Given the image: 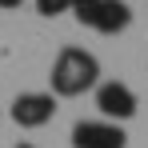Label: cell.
I'll list each match as a JSON object with an SVG mask.
<instances>
[{
  "label": "cell",
  "mask_w": 148,
  "mask_h": 148,
  "mask_svg": "<svg viewBox=\"0 0 148 148\" xmlns=\"http://www.w3.org/2000/svg\"><path fill=\"white\" fill-rule=\"evenodd\" d=\"M100 76V60L84 48H60V56L52 60V96H84Z\"/></svg>",
  "instance_id": "6da1fadb"
},
{
  "label": "cell",
  "mask_w": 148,
  "mask_h": 148,
  "mask_svg": "<svg viewBox=\"0 0 148 148\" xmlns=\"http://www.w3.org/2000/svg\"><path fill=\"white\" fill-rule=\"evenodd\" d=\"M8 112H12V120L20 128H44L56 116V96L52 92H20Z\"/></svg>",
  "instance_id": "7a4b0ae2"
},
{
  "label": "cell",
  "mask_w": 148,
  "mask_h": 148,
  "mask_svg": "<svg viewBox=\"0 0 148 148\" xmlns=\"http://www.w3.org/2000/svg\"><path fill=\"white\" fill-rule=\"evenodd\" d=\"M124 128L112 120H80L72 128V144L76 148H124Z\"/></svg>",
  "instance_id": "3957f363"
},
{
  "label": "cell",
  "mask_w": 148,
  "mask_h": 148,
  "mask_svg": "<svg viewBox=\"0 0 148 148\" xmlns=\"http://www.w3.org/2000/svg\"><path fill=\"white\" fill-rule=\"evenodd\" d=\"M96 108L104 120H128L136 112V92L128 84H120V80H108V84L96 88Z\"/></svg>",
  "instance_id": "277c9868"
},
{
  "label": "cell",
  "mask_w": 148,
  "mask_h": 148,
  "mask_svg": "<svg viewBox=\"0 0 148 148\" xmlns=\"http://www.w3.org/2000/svg\"><path fill=\"white\" fill-rule=\"evenodd\" d=\"M128 24H132V8H128L124 0H100L96 16H92V28H96V32L116 36V32H124Z\"/></svg>",
  "instance_id": "5b68a950"
},
{
  "label": "cell",
  "mask_w": 148,
  "mask_h": 148,
  "mask_svg": "<svg viewBox=\"0 0 148 148\" xmlns=\"http://www.w3.org/2000/svg\"><path fill=\"white\" fill-rule=\"evenodd\" d=\"M96 8H100V0H72V16L80 20V24H88V28H92V16H96Z\"/></svg>",
  "instance_id": "8992f818"
},
{
  "label": "cell",
  "mask_w": 148,
  "mask_h": 148,
  "mask_svg": "<svg viewBox=\"0 0 148 148\" xmlns=\"http://www.w3.org/2000/svg\"><path fill=\"white\" fill-rule=\"evenodd\" d=\"M36 12H40V16H60V12H72V0H36Z\"/></svg>",
  "instance_id": "52a82bcc"
},
{
  "label": "cell",
  "mask_w": 148,
  "mask_h": 148,
  "mask_svg": "<svg viewBox=\"0 0 148 148\" xmlns=\"http://www.w3.org/2000/svg\"><path fill=\"white\" fill-rule=\"evenodd\" d=\"M20 4H24V0H0V8H4V12H12V8H20Z\"/></svg>",
  "instance_id": "ba28073f"
},
{
  "label": "cell",
  "mask_w": 148,
  "mask_h": 148,
  "mask_svg": "<svg viewBox=\"0 0 148 148\" xmlns=\"http://www.w3.org/2000/svg\"><path fill=\"white\" fill-rule=\"evenodd\" d=\"M16 148H36V144H16Z\"/></svg>",
  "instance_id": "9c48e42d"
},
{
  "label": "cell",
  "mask_w": 148,
  "mask_h": 148,
  "mask_svg": "<svg viewBox=\"0 0 148 148\" xmlns=\"http://www.w3.org/2000/svg\"><path fill=\"white\" fill-rule=\"evenodd\" d=\"M0 120H4V112H0Z\"/></svg>",
  "instance_id": "30bf717a"
}]
</instances>
